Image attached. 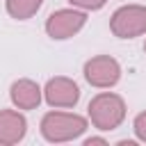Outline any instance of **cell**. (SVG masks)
<instances>
[{"instance_id": "6da1fadb", "label": "cell", "mask_w": 146, "mask_h": 146, "mask_svg": "<svg viewBox=\"0 0 146 146\" xmlns=\"http://www.w3.org/2000/svg\"><path fill=\"white\" fill-rule=\"evenodd\" d=\"M87 130V119L68 112H48L41 119V135L50 144L73 141Z\"/></svg>"}, {"instance_id": "7a4b0ae2", "label": "cell", "mask_w": 146, "mask_h": 146, "mask_svg": "<svg viewBox=\"0 0 146 146\" xmlns=\"http://www.w3.org/2000/svg\"><path fill=\"white\" fill-rule=\"evenodd\" d=\"M89 119L98 130H116L125 119V103L119 94L103 91L89 100Z\"/></svg>"}, {"instance_id": "3957f363", "label": "cell", "mask_w": 146, "mask_h": 146, "mask_svg": "<svg viewBox=\"0 0 146 146\" xmlns=\"http://www.w3.org/2000/svg\"><path fill=\"white\" fill-rule=\"evenodd\" d=\"M110 30L119 39H135L146 34V7L144 5H123L110 18Z\"/></svg>"}, {"instance_id": "277c9868", "label": "cell", "mask_w": 146, "mask_h": 146, "mask_svg": "<svg viewBox=\"0 0 146 146\" xmlns=\"http://www.w3.org/2000/svg\"><path fill=\"white\" fill-rule=\"evenodd\" d=\"M84 80L91 87L110 89L121 80V66L110 55H96L84 62Z\"/></svg>"}, {"instance_id": "5b68a950", "label": "cell", "mask_w": 146, "mask_h": 146, "mask_svg": "<svg viewBox=\"0 0 146 146\" xmlns=\"http://www.w3.org/2000/svg\"><path fill=\"white\" fill-rule=\"evenodd\" d=\"M87 23V14L80 9H57L48 16L46 21V32L50 39H68L73 34H78Z\"/></svg>"}, {"instance_id": "8992f818", "label": "cell", "mask_w": 146, "mask_h": 146, "mask_svg": "<svg viewBox=\"0 0 146 146\" xmlns=\"http://www.w3.org/2000/svg\"><path fill=\"white\" fill-rule=\"evenodd\" d=\"M43 98L50 107H75L80 100V87L64 75L50 78L43 87Z\"/></svg>"}, {"instance_id": "52a82bcc", "label": "cell", "mask_w": 146, "mask_h": 146, "mask_svg": "<svg viewBox=\"0 0 146 146\" xmlns=\"http://www.w3.org/2000/svg\"><path fill=\"white\" fill-rule=\"evenodd\" d=\"M27 132V121L16 110H0V146L18 144Z\"/></svg>"}, {"instance_id": "ba28073f", "label": "cell", "mask_w": 146, "mask_h": 146, "mask_svg": "<svg viewBox=\"0 0 146 146\" xmlns=\"http://www.w3.org/2000/svg\"><path fill=\"white\" fill-rule=\"evenodd\" d=\"M9 98H11V103H14L18 110H34V107H39V103H41V98H43V89H41L34 80L23 78V80H16V82L11 84Z\"/></svg>"}, {"instance_id": "9c48e42d", "label": "cell", "mask_w": 146, "mask_h": 146, "mask_svg": "<svg viewBox=\"0 0 146 146\" xmlns=\"http://www.w3.org/2000/svg\"><path fill=\"white\" fill-rule=\"evenodd\" d=\"M43 0H7L5 7H7V14L16 21H27L32 18L39 9H41Z\"/></svg>"}, {"instance_id": "30bf717a", "label": "cell", "mask_w": 146, "mask_h": 146, "mask_svg": "<svg viewBox=\"0 0 146 146\" xmlns=\"http://www.w3.org/2000/svg\"><path fill=\"white\" fill-rule=\"evenodd\" d=\"M132 130H135L137 139L146 144V112H139V114L135 116V121H132Z\"/></svg>"}, {"instance_id": "8fae6325", "label": "cell", "mask_w": 146, "mask_h": 146, "mask_svg": "<svg viewBox=\"0 0 146 146\" xmlns=\"http://www.w3.org/2000/svg\"><path fill=\"white\" fill-rule=\"evenodd\" d=\"M73 7H80V9H87V11H96L100 7H105L107 0H68Z\"/></svg>"}, {"instance_id": "7c38bea8", "label": "cell", "mask_w": 146, "mask_h": 146, "mask_svg": "<svg viewBox=\"0 0 146 146\" xmlns=\"http://www.w3.org/2000/svg\"><path fill=\"white\" fill-rule=\"evenodd\" d=\"M94 144H107V139H103V137H89V139H84V146H94Z\"/></svg>"}, {"instance_id": "4fadbf2b", "label": "cell", "mask_w": 146, "mask_h": 146, "mask_svg": "<svg viewBox=\"0 0 146 146\" xmlns=\"http://www.w3.org/2000/svg\"><path fill=\"white\" fill-rule=\"evenodd\" d=\"M144 50H146V41H144Z\"/></svg>"}]
</instances>
